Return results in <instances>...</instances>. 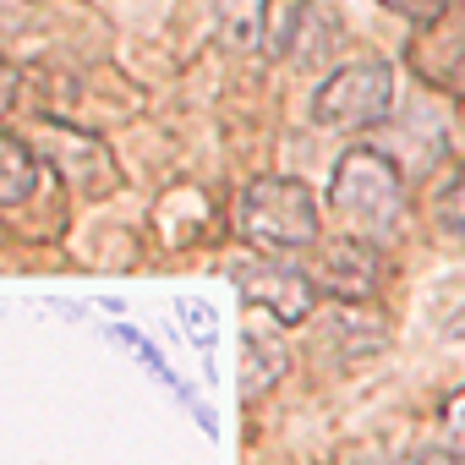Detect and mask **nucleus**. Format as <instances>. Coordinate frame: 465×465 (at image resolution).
I'll list each match as a JSON object with an SVG mask.
<instances>
[{
    "label": "nucleus",
    "instance_id": "obj_1",
    "mask_svg": "<svg viewBox=\"0 0 465 465\" xmlns=\"http://www.w3.org/2000/svg\"><path fill=\"white\" fill-rule=\"evenodd\" d=\"M329 208L345 236L389 242L405 224V170L389 148H345L329 175Z\"/></svg>",
    "mask_w": 465,
    "mask_h": 465
},
{
    "label": "nucleus",
    "instance_id": "obj_2",
    "mask_svg": "<svg viewBox=\"0 0 465 465\" xmlns=\"http://www.w3.org/2000/svg\"><path fill=\"white\" fill-rule=\"evenodd\" d=\"M236 230L258 252H307L323 242V208L302 175H258L236 197Z\"/></svg>",
    "mask_w": 465,
    "mask_h": 465
},
{
    "label": "nucleus",
    "instance_id": "obj_6",
    "mask_svg": "<svg viewBox=\"0 0 465 465\" xmlns=\"http://www.w3.org/2000/svg\"><path fill=\"white\" fill-rule=\"evenodd\" d=\"M45 153L50 164L61 170V181L83 197H110L121 186V170H115V153L94 137V132H77V126H45Z\"/></svg>",
    "mask_w": 465,
    "mask_h": 465
},
{
    "label": "nucleus",
    "instance_id": "obj_13",
    "mask_svg": "<svg viewBox=\"0 0 465 465\" xmlns=\"http://www.w3.org/2000/svg\"><path fill=\"white\" fill-rule=\"evenodd\" d=\"M175 318H181V329L192 334V345H197L203 356H213V340H219L213 307H203V302H175Z\"/></svg>",
    "mask_w": 465,
    "mask_h": 465
},
{
    "label": "nucleus",
    "instance_id": "obj_8",
    "mask_svg": "<svg viewBox=\"0 0 465 465\" xmlns=\"http://www.w3.org/2000/svg\"><path fill=\"white\" fill-rule=\"evenodd\" d=\"M383 340H389L383 318H367V307L334 302V318L323 323V340L318 345H329V356H340V361H367V356L383 351Z\"/></svg>",
    "mask_w": 465,
    "mask_h": 465
},
{
    "label": "nucleus",
    "instance_id": "obj_3",
    "mask_svg": "<svg viewBox=\"0 0 465 465\" xmlns=\"http://www.w3.org/2000/svg\"><path fill=\"white\" fill-rule=\"evenodd\" d=\"M394 66L367 55V61H345L334 66L318 88H312V121L323 132H372L394 115Z\"/></svg>",
    "mask_w": 465,
    "mask_h": 465
},
{
    "label": "nucleus",
    "instance_id": "obj_9",
    "mask_svg": "<svg viewBox=\"0 0 465 465\" xmlns=\"http://www.w3.org/2000/svg\"><path fill=\"white\" fill-rule=\"evenodd\" d=\"M208 12L230 50H263L269 45V12L274 0H208Z\"/></svg>",
    "mask_w": 465,
    "mask_h": 465
},
{
    "label": "nucleus",
    "instance_id": "obj_14",
    "mask_svg": "<svg viewBox=\"0 0 465 465\" xmlns=\"http://www.w3.org/2000/svg\"><path fill=\"white\" fill-rule=\"evenodd\" d=\"M378 6H389L394 17H405L416 28H438L449 17V0H378Z\"/></svg>",
    "mask_w": 465,
    "mask_h": 465
},
{
    "label": "nucleus",
    "instance_id": "obj_7",
    "mask_svg": "<svg viewBox=\"0 0 465 465\" xmlns=\"http://www.w3.org/2000/svg\"><path fill=\"white\" fill-rule=\"evenodd\" d=\"M285 367H291L285 323H274V318L252 323V329L242 334V394H247V400L269 394V389H274V383L285 378Z\"/></svg>",
    "mask_w": 465,
    "mask_h": 465
},
{
    "label": "nucleus",
    "instance_id": "obj_11",
    "mask_svg": "<svg viewBox=\"0 0 465 465\" xmlns=\"http://www.w3.org/2000/svg\"><path fill=\"white\" fill-rule=\"evenodd\" d=\"M110 340H115V345H121L126 356H137V367H143L148 378H159V383H164L170 394L181 389V378L170 372V361H164V351H159V345H153V340H148L143 329H132V323H110Z\"/></svg>",
    "mask_w": 465,
    "mask_h": 465
},
{
    "label": "nucleus",
    "instance_id": "obj_4",
    "mask_svg": "<svg viewBox=\"0 0 465 465\" xmlns=\"http://www.w3.org/2000/svg\"><path fill=\"white\" fill-rule=\"evenodd\" d=\"M224 274H230V285L242 291V302H247L252 312H263V318H274V323H285V329H302V323L318 318V302H323V296H318L312 274H307L302 263L280 258V252L230 263Z\"/></svg>",
    "mask_w": 465,
    "mask_h": 465
},
{
    "label": "nucleus",
    "instance_id": "obj_5",
    "mask_svg": "<svg viewBox=\"0 0 465 465\" xmlns=\"http://www.w3.org/2000/svg\"><path fill=\"white\" fill-rule=\"evenodd\" d=\"M307 252H312L307 274H312L318 296H334L345 307H372L378 302V291L389 280V263H383L378 242H361V236H345V230H340L334 242H318Z\"/></svg>",
    "mask_w": 465,
    "mask_h": 465
},
{
    "label": "nucleus",
    "instance_id": "obj_16",
    "mask_svg": "<svg viewBox=\"0 0 465 465\" xmlns=\"http://www.w3.org/2000/svg\"><path fill=\"white\" fill-rule=\"evenodd\" d=\"M17 99H23V72L12 61H0V121L17 110Z\"/></svg>",
    "mask_w": 465,
    "mask_h": 465
},
{
    "label": "nucleus",
    "instance_id": "obj_10",
    "mask_svg": "<svg viewBox=\"0 0 465 465\" xmlns=\"http://www.w3.org/2000/svg\"><path fill=\"white\" fill-rule=\"evenodd\" d=\"M39 186V153L0 126V208H23Z\"/></svg>",
    "mask_w": 465,
    "mask_h": 465
},
{
    "label": "nucleus",
    "instance_id": "obj_12",
    "mask_svg": "<svg viewBox=\"0 0 465 465\" xmlns=\"http://www.w3.org/2000/svg\"><path fill=\"white\" fill-rule=\"evenodd\" d=\"M432 213H438V224L443 230H454V236H465V164L438 186V197H432Z\"/></svg>",
    "mask_w": 465,
    "mask_h": 465
},
{
    "label": "nucleus",
    "instance_id": "obj_15",
    "mask_svg": "<svg viewBox=\"0 0 465 465\" xmlns=\"http://www.w3.org/2000/svg\"><path fill=\"white\" fill-rule=\"evenodd\" d=\"M443 449L454 454V465H465V389H454L443 405Z\"/></svg>",
    "mask_w": 465,
    "mask_h": 465
},
{
    "label": "nucleus",
    "instance_id": "obj_17",
    "mask_svg": "<svg viewBox=\"0 0 465 465\" xmlns=\"http://www.w3.org/2000/svg\"><path fill=\"white\" fill-rule=\"evenodd\" d=\"M400 465H454V454H449L443 443H416V449H411Z\"/></svg>",
    "mask_w": 465,
    "mask_h": 465
}]
</instances>
